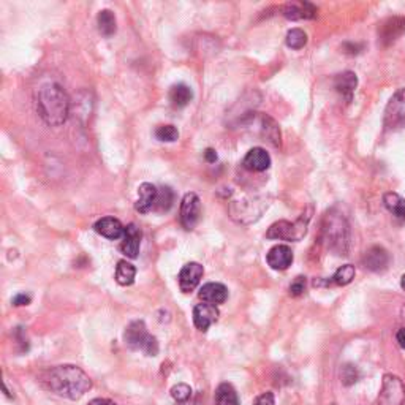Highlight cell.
<instances>
[{"mask_svg":"<svg viewBox=\"0 0 405 405\" xmlns=\"http://www.w3.org/2000/svg\"><path fill=\"white\" fill-rule=\"evenodd\" d=\"M40 383L48 391L70 401L81 399L92 388L91 377L73 364L56 366L45 371L40 375Z\"/></svg>","mask_w":405,"mask_h":405,"instance_id":"obj_1","label":"cell"},{"mask_svg":"<svg viewBox=\"0 0 405 405\" xmlns=\"http://www.w3.org/2000/svg\"><path fill=\"white\" fill-rule=\"evenodd\" d=\"M36 113L45 124L61 127L70 116V98L64 87L57 83H48L36 92Z\"/></svg>","mask_w":405,"mask_h":405,"instance_id":"obj_2","label":"cell"},{"mask_svg":"<svg viewBox=\"0 0 405 405\" xmlns=\"http://www.w3.org/2000/svg\"><path fill=\"white\" fill-rule=\"evenodd\" d=\"M322 241L326 249L336 255H347L350 247V225L345 215L338 209H331L325 214L322 222Z\"/></svg>","mask_w":405,"mask_h":405,"instance_id":"obj_3","label":"cell"},{"mask_svg":"<svg viewBox=\"0 0 405 405\" xmlns=\"http://www.w3.org/2000/svg\"><path fill=\"white\" fill-rule=\"evenodd\" d=\"M125 345L135 351H143L147 356L159 355V342L147 333V328L143 320H135L131 322L124 333Z\"/></svg>","mask_w":405,"mask_h":405,"instance_id":"obj_4","label":"cell"},{"mask_svg":"<svg viewBox=\"0 0 405 405\" xmlns=\"http://www.w3.org/2000/svg\"><path fill=\"white\" fill-rule=\"evenodd\" d=\"M312 217V208H309L301 217L294 220V222H288V220H278V222L272 223L270 230L266 231V238L270 239H282V241H301L307 233V227Z\"/></svg>","mask_w":405,"mask_h":405,"instance_id":"obj_5","label":"cell"},{"mask_svg":"<svg viewBox=\"0 0 405 405\" xmlns=\"http://www.w3.org/2000/svg\"><path fill=\"white\" fill-rule=\"evenodd\" d=\"M405 404V385L397 375L386 373L383 377L382 389L378 393L377 405H404Z\"/></svg>","mask_w":405,"mask_h":405,"instance_id":"obj_6","label":"cell"},{"mask_svg":"<svg viewBox=\"0 0 405 405\" xmlns=\"http://www.w3.org/2000/svg\"><path fill=\"white\" fill-rule=\"evenodd\" d=\"M383 125L386 130H396L405 127V87L399 89L389 98L383 116Z\"/></svg>","mask_w":405,"mask_h":405,"instance_id":"obj_7","label":"cell"},{"mask_svg":"<svg viewBox=\"0 0 405 405\" xmlns=\"http://www.w3.org/2000/svg\"><path fill=\"white\" fill-rule=\"evenodd\" d=\"M267 209V203L255 201V203H231L230 212L236 222L239 223H252L261 217V214Z\"/></svg>","mask_w":405,"mask_h":405,"instance_id":"obj_8","label":"cell"},{"mask_svg":"<svg viewBox=\"0 0 405 405\" xmlns=\"http://www.w3.org/2000/svg\"><path fill=\"white\" fill-rule=\"evenodd\" d=\"M201 212V201H199L197 193H186L181 201V223L186 230H193L197 227Z\"/></svg>","mask_w":405,"mask_h":405,"instance_id":"obj_9","label":"cell"},{"mask_svg":"<svg viewBox=\"0 0 405 405\" xmlns=\"http://www.w3.org/2000/svg\"><path fill=\"white\" fill-rule=\"evenodd\" d=\"M204 274L203 266L199 263H187L186 266L182 267L181 272H179V288H181L182 293H192L195 288L199 285Z\"/></svg>","mask_w":405,"mask_h":405,"instance_id":"obj_10","label":"cell"},{"mask_svg":"<svg viewBox=\"0 0 405 405\" xmlns=\"http://www.w3.org/2000/svg\"><path fill=\"white\" fill-rule=\"evenodd\" d=\"M219 320V309L214 304L201 303L193 307V323L198 331L206 333L209 326Z\"/></svg>","mask_w":405,"mask_h":405,"instance_id":"obj_11","label":"cell"},{"mask_svg":"<svg viewBox=\"0 0 405 405\" xmlns=\"http://www.w3.org/2000/svg\"><path fill=\"white\" fill-rule=\"evenodd\" d=\"M266 261L272 270L285 271L293 263V252L288 245L277 244L274 247H271L270 252H267Z\"/></svg>","mask_w":405,"mask_h":405,"instance_id":"obj_12","label":"cell"},{"mask_svg":"<svg viewBox=\"0 0 405 405\" xmlns=\"http://www.w3.org/2000/svg\"><path fill=\"white\" fill-rule=\"evenodd\" d=\"M389 265V254L380 245H373L362 256V266L372 272L385 271Z\"/></svg>","mask_w":405,"mask_h":405,"instance_id":"obj_13","label":"cell"},{"mask_svg":"<svg viewBox=\"0 0 405 405\" xmlns=\"http://www.w3.org/2000/svg\"><path fill=\"white\" fill-rule=\"evenodd\" d=\"M243 166L252 173H263L271 166V157L263 147H254L245 154Z\"/></svg>","mask_w":405,"mask_h":405,"instance_id":"obj_14","label":"cell"},{"mask_svg":"<svg viewBox=\"0 0 405 405\" xmlns=\"http://www.w3.org/2000/svg\"><path fill=\"white\" fill-rule=\"evenodd\" d=\"M281 10L283 17L292 21L314 19L317 17V8L310 2H290L283 5Z\"/></svg>","mask_w":405,"mask_h":405,"instance_id":"obj_15","label":"cell"},{"mask_svg":"<svg viewBox=\"0 0 405 405\" xmlns=\"http://www.w3.org/2000/svg\"><path fill=\"white\" fill-rule=\"evenodd\" d=\"M157 195H159V190H157L155 186H152V184L149 182L141 184L138 188V199H136L135 203L136 211H138L140 214H147L154 211Z\"/></svg>","mask_w":405,"mask_h":405,"instance_id":"obj_16","label":"cell"},{"mask_svg":"<svg viewBox=\"0 0 405 405\" xmlns=\"http://www.w3.org/2000/svg\"><path fill=\"white\" fill-rule=\"evenodd\" d=\"M199 299L203 303L214 304V306H219V304H223L228 298V288L223 285V283L219 282H209L206 285L201 287V290L198 293Z\"/></svg>","mask_w":405,"mask_h":405,"instance_id":"obj_17","label":"cell"},{"mask_svg":"<svg viewBox=\"0 0 405 405\" xmlns=\"http://www.w3.org/2000/svg\"><path fill=\"white\" fill-rule=\"evenodd\" d=\"M141 247V231L135 223H130L125 227L124 241L120 244V250L124 255H127L129 259H136L140 254Z\"/></svg>","mask_w":405,"mask_h":405,"instance_id":"obj_18","label":"cell"},{"mask_svg":"<svg viewBox=\"0 0 405 405\" xmlns=\"http://www.w3.org/2000/svg\"><path fill=\"white\" fill-rule=\"evenodd\" d=\"M94 230H96L100 236H103V238L111 239V241L124 238V233H125L124 225L114 217L100 219L98 222L94 225Z\"/></svg>","mask_w":405,"mask_h":405,"instance_id":"obj_19","label":"cell"},{"mask_svg":"<svg viewBox=\"0 0 405 405\" xmlns=\"http://www.w3.org/2000/svg\"><path fill=\"white\" fill-rule=\"evenodd\" d=\"M358 86V78L353 72H344L340 75L336 76L334 80V87L342 97H344L347 102H351V97H353V92Z\"/></svg>","mask_w":405,"mask_h":405,"instance_id":"obj_20","label":"cell"},{"mask_svg":"<svg viewBox=\"0 0 405 405\" xmlns=\"http://www.w3.org/2000/svg\"><path fill=\"white\" fill-rule=\"evenodd\" d=\"M193 92L187 84H175L170 89V102L175 108H184L192 102Z\"/></svg>","mask_w":405,"mask_h":405,"instance_id":"obj_21","label":"cell"},{"mask_svg":"<svg viewBox=\"0 0 405 405\" xmlns=\"http://www.w3.org/2000/svg\"><path fill=\"white\" fill-rule=\"evenodd\" d=\"M383 204H385V208L394 217L399 220H405V198H402L401 195L394 192L385 193L383 195Z\"/></svg>","mask_w":405,"mask_h":405,"instance_id":"obj_22","label":"cell"},{"mask_svg":"<svg viewBox=\"0 0 405 405\" xmlns=\"http://www.w3.org/2000/svg\"><path fill=\"white\" fill-rule=\"evenodd\" d=\"M136 267L127 260H120L116 266V282L122 287H129L135 282Z\"/></svg>","mask_w":405,"mask_h":405,"instance_id":"obj_23","label":"cell"},{"mask_svg":"<svg viewBox=\"0 0 405 405\" xmlns=\"http://www.w3.org/2000/svg\"><path fill=\"white\" fill-rule=\"evenodd\" d=\"M215 405H239L236 389L230 383H222L215 391Z\"/></svg>","mask_w":405,"mask_h":405,"instance_id":"obj_24","label":"cell"},{"mask_svg":"<svg viewBox=\"0 0 405 405\" xmlns=\"http://www.w3.org/2000/svg\"><path fill=\"white\" fill-rule=\"evenodd\" d=\"M97 24L100 34L105 36L114 35L116 29H118V23H116V17L111 10H102L97 17Z\"/></svg>","mask_w":405,"mask_h":405,"instance_id":"obj_25","label":"cell"},{"mask_svg":"<svg viewBox=\"0 0 405 405\" xmlns=\"http://www.w3.org/2000/svg\"><path fill=\"white\" fill-rule=\"evenodd\" d=\"M355 266L353 265H344L340 266L338 271L334 272V276L326 282V285H338V287H345L355 278Z\"/></svg>","mask_w":405,"mask_h":405,"instance_id":"obj_26","label":"cell"},{"mask_svg":"<svg viewBox=\"0 0 405 405\" xmlns=\"http://www.w3.org/2000/svg\"><path fill=\"white\" fill-rule=\"evenodd\" d=\"M261 124H263L261 130H263V135H265V138L270 141L272 146L281 144V130H278V125L276 124V120L270 118V116H263Z\"/></svg>","mask_w":405,"mask_h":405,"instance_id":"obj_27","label":"cell"},{"mask_svg":"<svg viewBox=\"0 0 405 405\" xmlns=\"http://www.w3.org/2000/svg\"><path fill=\"white\" fill-rule=\"evenodd\" d=\"M173 203H175V192H173L170 187H162L159 190V195H157L154 211H159V212L170 211Z\"/></svg>","mask_w":405,"mask_h":405,"instance_id":"obj_28","label":"cell"},{"mask_svg":"<svg viewBox=\"0 0 405 405\" xmlns=\"http://www.w3.org/2000/svg\"><path fill=\"white\" fill-rule=\"evenodd\" d=\"M396 30L399 34L404 32V30H405V19H402V18L389 19L388 24L383 25L382 36L388 41H394V40H396Z\"/></svg>","mask_w":405,"mask_h":405,"instance_id":"obj_29","label":"cell"},{"mask_svg":"<svg viewBox=\"0 0 405 405\" xmlns=\"http://www.w3.org/2000/svg\"><path fill=\"white\" fill-rule=\"evenodd\" d=\"M285 41L292 50H301L307 45V34L301 29H292L288 30Z\"/></svg>","mask_w":405,"mask_h":405,"instance_id":"obj_30","label":"cell"},{"mask_svg":"<svg viewBox=\"0 0 405 405\" xmlns=\"http://www.w3.org/2000/svg\"><path fill=\"white\" fill-rule=\"evenodd\" d=\"M155 138L163 143H175L179 138V131L175 125H160L155 130Z\"/></svg>","mask_w":405,"mask_h":405,"instance_id":"obj_31","label":"cell"},{"mask_svg":"<svg viewBox=\"0 0 405 405\" xmlns=\"http://www.w3.org/2000/svg\"><path fill=\"white\" fill-rule=\"evenodd\" d=\"M171 397L179 404L187 402L192 397V388L186 385V383H177V385L171 388Z\"/></svg>","mask_w":405,"mask_h":405,"instance_id":"obj_32","label":"cell"},{"mask_svg":"<svg viewBox=\"0 0 405 405\" xmlns=\"http://www.w3.org/2000/svg\"><path fill=\"white\" fill-rule=\"evenodd\" d=\"M358 377H360V373H358V369L355 366L347 364V366L342 367L340 378H342V383H344L345 386H350V385H353V383H356Z\"/></svg>","mask_w":405,"mask_h":405,"instance_id":"obj_33","label":"cell"},{"mask_svg":"<svg viewBox=\"0 0 405 405\" xmlns=\"http://www.w3.org/2000/svg\"><path fill=\"white\" fill-rule=\"evenodd\" d=\"M304 292H306V277L299 276L292 282L290 294L292 296H301Z\"/></svg>","mask_w":405,"mask_h":405,"instance_id":"obj_34","label":"cell"},{"mask_svg":"<svg viewBox=\"0 0 405 405\" xmlns=\"http://www.w3.org/2000/svg\"><path fill=\"white\" fill-rule=\"evenodd\" d=\"M254 405H276L274 394H272L271 391H267V393H263V394H260V396L255 399Z\"/></svg>","mask_w":405,"mask_h":405,"instance_id":"obj_35","label":"cell"},{"mask_svg":"<svg viewBox=\"0 0 405 405\" xmlns=\"http://www.w3.org/2000/svg\"><path fill=\"white\" fill-rule=\"evenodd\" d=\"M30 301H32V298H30L29 294H25V293H19V294H17V296H14V298L12 299L13 306H17V307H21V306H29Z\"/></svg>","mask_w":405,"mask_h":405,"instance_id":"obj_36","label":"cell"},{"mask_svg":"<svg viewBox=\"0 0 405 405\" xmlns=\"http://www.w3.org/2000/svg\"><path fill=\"white\" fill-rule=\"evenodd\" d=\"M204 159H206V162L209 163H215L217 162V152L209 147V149L204 151Z\"/></svg>","mask_w":405,"mask_h":405,"instance_id":"obj_37","label":"cell"},{"mask_svg":"<svg viewBox=\"0 0 405 405\" xmlns=\"http://www.w3.org/2000/svg\"><path fill=\"white\" fill-rule=\"evenodd\" d=\"M87 405H116V402H113L111 399H105V397H97V399H92L91 402Z\"/></svg>","mask_w":405,"mask_h":405,"instance_id":"obj_38","label":"cell"},{"mask_svg":"<svg viewBox=\"0 0 405 405\" xmlns=\"http://www.w3.org/2000/svg\"><path fill=\"white\" fill-rule=\"evenodd\" d=\"M396 340H397V344L402 347V349H405V328H401L397 331Z\"/></svg>","mask_w":405,"mask_h":405,"instance_id":"obj_39","label":"cell"},{"mask_svg":"<svg viewBox=\"0 0 405 405\" xmlns=\"http://www.w3.org/2000/svg\"><path fill=\"white\" fill-rule=\"evenodd\" d=\"M401 287H402V290L405 292V274L401 277Z\"/></svg>","mask_w":405,"mask_h":405,"instance_id":"obj_40","label":"cell"}]
</instances>
